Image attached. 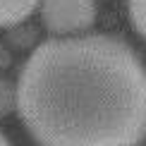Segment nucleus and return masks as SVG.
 <instances>
[{
	"label": "nucleus",
	"mask_w": 146,
	"mask_h": 146,
	"mask_svg": "<svg viewBox=\"0 0 146 146\" xmlns=\"http://www.w3.org/2000/svg\"><path fill=\"white\" fill-rule=\"evenodd\" d=\"M15 110L38 146H141L146 67L113 36H58L27 58Z\"/></svg>",
	"instance_id": "obj_1"
},
{
	"label": "nucleus",
	"mask_w": 146,
	"mask_h": 146,
	"mask_svg": "<svg viewBox=\"0 0 146 146\" xmlns=\"http://www.w3.org/2000/svg\"><path fill=\"white\" fill-rule=\"evenodd\" d=\"M41 22L55 36L86 31L96 22V0H41Z\"/></svg>",
	"instance_id": "obj_2"
},
{
	"label": "nucleus",
	"mask_w": 146,
	"mask_h": 146,
	"mask_svg": "<svg viewBox=\"0 0 146 146\" xmlns=\"http://www.w3.org/2000/svg\"><path fill=\"white\" fill-rule=\"evenodd\" d=\"M41 0H0V27H17L38 7Z\"/></svg>",
	"instance_id": "obj_3"
},
{
	"label": "nucleus",
	"mask_w": 146,
	"mask_h": 146,
	"mask_svg": "<svg viewBox=\"0 0 146 146\" xmlns=\"http://www.w3.org/2000/svg\"><path fill=\"white\" fill-rule=\"evenodd\" d=\"M127 10H129L132 27H134L137 34L146 41V0H129V3H127Z\"/></svg>",
	"instance_id": "obj_4"
},
{
	"label": "nucleus",
	"mask_w": 146,
	"mask_h": 146,
	"mask_svg": "<svg viewBox=\"0 0 146 146\" xmlns=\"http://www.w3.org/2000/svg\"><path fill=\"white\" fill-rule=\"evenodd\" d=\"M15 110V86L7 79H0V117H7Z\"/></svg>",
	"instance_id": "obj_5"
},
{
	"label": "nucleus",
	"mask_w": 146,
	"mask_h": 146,
	"mask_svg": "<svg viewBox=\"0 0 146 146\" xmlns=\"http://www.w3.org/2000/svg\"><path fill=\"white\" fill-rule=\"evenodd\" d=\"M0 146H12V144H10V141H7V139H5L3 134H0Z\"/></svg>",
	"instance_id": "obj_6"
}]
</instances>
